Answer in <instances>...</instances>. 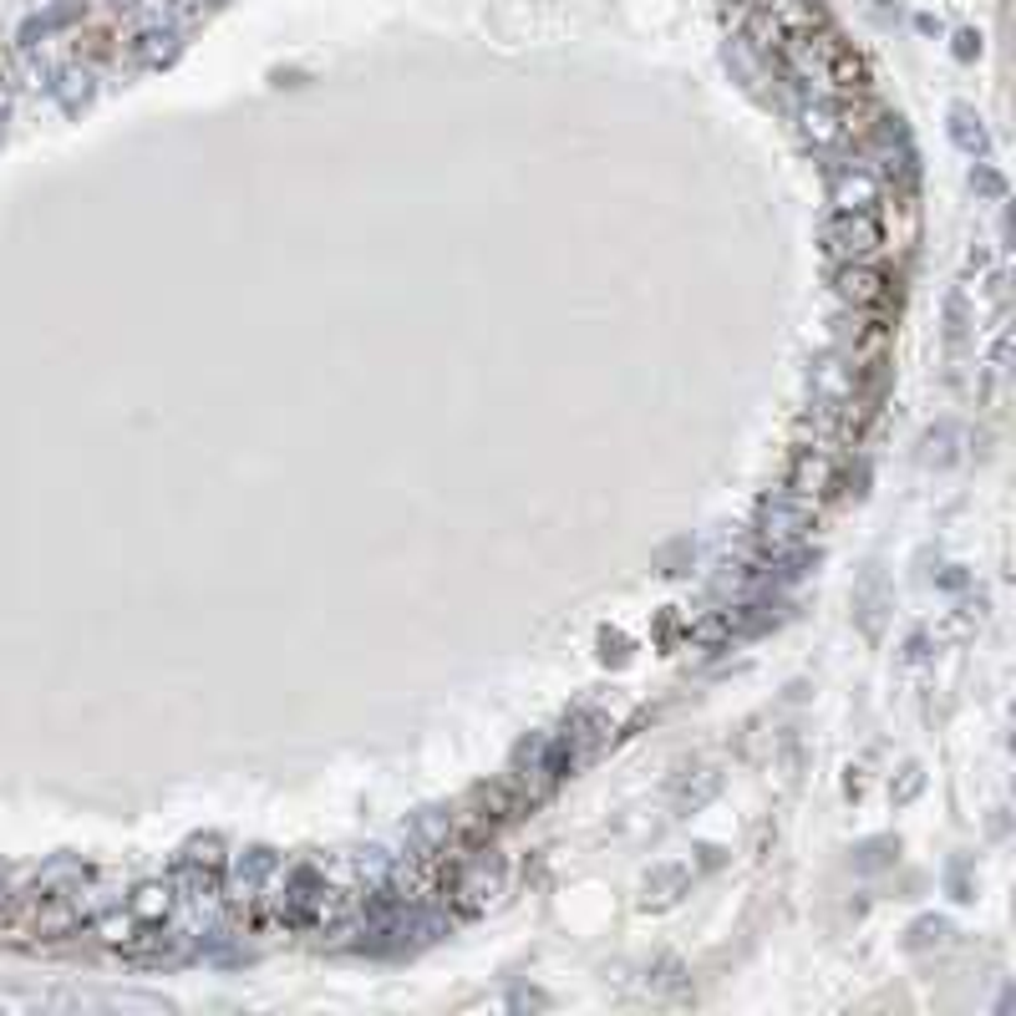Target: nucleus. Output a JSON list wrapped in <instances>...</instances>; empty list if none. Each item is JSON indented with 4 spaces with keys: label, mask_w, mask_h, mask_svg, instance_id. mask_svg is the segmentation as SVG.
Returning a JSON list of instances; mask_svg holds the SVG:
<instances>
[{
    "label": "nucleus",
    "mask_w": 1016,
    "mask_h": 1016,
    "mask_svg": "<svg viewBox=\"0 0 1016 1016\" xmlns=\"http://www.w3.org/2000/svg\"><path fill=\"white\" fill-rule=\"evenodd\" d=\"M809 529H813V499H803V493H793V488L767 493L763 509H757V534H763V545L773 549V554L798 549L803 539H809Z\"/></svg>",
    "instance_id": "f257e3e1"
},
{
    "label": "nucleus",
    "mask_w": 1016,
    "mask_h": 1016,
    "mask_svg": "<svg viewBox=\"0 0 1016 1016\" xmlns=\"http://www.w3.org/2000/svg\"><path fill=\"white\" fill-rule=\"evenodd\" d=\"M824 250L839 260V265H864L884 250V224L880 214H828L824 219Z\"/></svg>",
    "instance_id": "f03ea898"
},
{
    "label": "nucleus",
    "mask_w": 1016,
    "mask_h": 1016,
    "mask_svg": "<svg viewBox=\"0 0 1016 1016\" xmlns=\"http://www.w3.org/2000/svg\"><path fill=\"white\" fill-rule=\"evenodd\" d=\"M880 193H884V183L870 163H854V158L828 163V204L839 208V214H874Z\"/></svg>",
    "instance_id": "7ed1b4c3"
},
{
    "label": "nucleus",
    "mask_w": 1016,
    "mask_h": 1016,
    "mask_svg": "<svg viewBox=\"0 0 1016 1016\" xmlns=\"http://www.w3.org/2000/svg\"><path fill=\"white\" fill-rule=\"evenodd\" d=\"M798 128H803V138H809L813 153H824V158H834L839 147H849V122H844V107L834 103V97H824V92H813V97H803V103H798Z\"/></svg>",
    "instance_id": "20e7f679"
},
{
    "label": "nucleus",
    "mask_w": 1016,
    "mask_h": 1016,
    "mask_svg": "<svg viewBox=\"0 0 1016 1016\" xmlns=\"http://www.w3.org/2000/svg\"><path fill=\"white\" fill-rule=\"evenodd\" d=\"M874 158L884 163V178L899 183V189H910L915 178H920V158H915L910 133H905L899 118H880V128H874Z\"/></svg>",
    "instance_id": "39448f33"
},
{
    "label": "nucleus",
    "mask_w": 1016,
    "mask_h": 1016,
    "mask_svg": "<svg viewBox=\"0 0 1016 1016\" xmlns=\"http://www.w3.org/2000/svg\"><path fill=\"white\" fill-rule=\"evenodd\" d=\"M275 874H280V854H275V849H244V854L229 864V889H224V895L235 899V905L239 899H254Z\"/></svg>",
    "instance_id": "423d86ee"
},
{
    "label": "nucleus",
    "mask_w": 1016,
    "mask_h": 1016,
    "mask_svg": "<svg viewBox=\"0 0 1016 1016\" xmlns=\"http://www.w3.org/2000/svg\"><path fill=\"white\" fill-rule=\"evenodd\" d=\"M82 15H87V0H57V5H46L41 15H31L26 26H21V36H15V46H21V51H36V46L51 41L57 31L76 26Z\"/></svg>",
    "instance_id": "0eeeda50"
},
{
    "label": "nucleus",
    "mask_w": 1016,
    "mask_h": 1016,
    "mask_svg": "<svg viewBox=\"0 0 1016 1016\" xmlns=\"http://www.w3.org/2000/svg\"><path fill=\"white\" fill-rule=\"evenodd\" d=\"M945 128H951V143H956L966 158L991 163V133H987V118H981L976 107L956 103L951 112H945Z\"/></svg>",
    "instance_id": "6e6552de"
},
{
    "label": "nucleus",
    "mask_w": 1016,
    "mask_h": 1016,
    "mask_svg": "<svg viewBox=\"0 0 1016 1016\" xmlns=\"http://www.w3.org/2000/svg\"><path fill=\"white\" fill-rule=\"evenodd\" d=\"M499 889H503V864H499V859H488V854H478L468 870H463V880H457L453 895H463V899H457L463 910H483V905L499 895Z\"/></svg>",
    "instance_id": "1a4fd4ad"
},
{
    "label": "nucleus",
    "mask_w": 1016,
    "mask_h": 1016,
    "mask_svg": "<svg viewBox=\"0 0 1016 1016\" xmlns=\"http://www.w3.org/2000/svg\"><path fill=\"white\" fill-rule=\"evenodd\" d=\"M178 51H183V31H178V26H143L133 36V61L143 67V72H158V67H168Z\"/></svg>",
    "instance_id": "9d476101"
},
{
    "label": "nucleus",
    "mask_w": 1016,
    "mask_h": 1016,
    "mask_svg": "<svg viewBox=\"0 0 1016 1016\" xmlns=\"http://www.w3.org/2000/svg\"><path fill=\"white\" fill-rule=\"evenodd\" d=\"M722 61H727V72L742 82V92H752V97H763V82H767V61L752 51L742 36H727V46H722Z\"/></svg>",
    "instance_id": "9b49d317"
},
{
    "label": "nucleus",
    "mask_w": 1016,
    "mask_h": 1016,
    "mask_svg": "<svg viewBox=\"0 0 1016 1016\" xmlns=\"http://www.w3.org/2000/svg\"><path fill=\"white\" fill-rule=\"evenodd\" d=\"M976 325V310H971V295H966V285H956V290L945 295V346L951 351H966V336H971Z\"/></svg>",
    "instance_id": "f8f14e48"
},
{
    "label": "nucleus",
    "mask_w": 1016,
    "mask_h": 1016,
    "mask_svg": "<svg viewBox=\"0 0 1016 1016\" xmlns=\"http://www.w3.org/2000/svg\"><path fill=\"white\" fill-rule=\"evenodd\" d=\"M839 295L844 300H854V306H874V300H884V275L880 270H870V260H864V265H844L839 270Z\"/></svg>",
    "instance_id": "ddd939ff"
},
{
    "label": "nucleus",
    "mask_w": 1016,
    "mask_h": 1016,
    "mask_svg": "<svg viewBox=\"0 0 1016 1016\" xmlns=\"http://www.w3.org/2000/svg\"><path fill=\"white\" fill-rule=\"evenodd\" d=\"M51 92H57L61 112H82V107L92 103V72L87 67H61L57 82H51Z\"/></svg>",
    "instance_id": "4468645a"
},
{
    "label": "nucleus",
    "mask_w": 1016,
    "mask_h": 1016,
    "mask_svg": "<svg viewBox=\"0 0 1016 1016\" xmlns=\"http://www.w3.org/2000/svg\"><path fill=\"white\" fill-rule=\"evenodd\" d=\"M960 447H966V428H956V422H941V428L925 432V463H935V468H945V463H956Z\"/></svg>",
    "instance_id": "2eb2a0df"
},
{
    "label": "nucleus",
    "mask_w": 1016,
    "mask_h": 1016,
    "mask_svg": "<svg viewBox=\"0 0 1016 1016\" xmlns=\"http://www.w3.org/2000/svg\"><path fill=\"white\" fill-rule=\"evenodd\" d=\"M686 884H692V870H686V864H666V870H656L646 880V905H656V910H661V905H671V899H677Z\"/></svg>",
    "instance_id": "dca6fc26"
},
{
    "label": "nucleus",
    "mask_w": 1016,
    "mask_h": 1016,
    "mask_svg": "<svg viewBox=\"0 0 1016 1016\" xmlns=\"http://www.w3.org/2000/svg\"><path fill=\"white\" fill-rule=\"evenodd\" d=\"M971 189L987 199V204H1006V178L991 168V163H976L971 168Z\"/></svg>",
    "instance_id": "f3484780"
},
{
    "label": "nucleus",
    "mask_w": 1016,
    "mask_h": 1016,
    "mask_svg": "<svg viewBox=\"0 0 1016 1016\" xmlns=\"http://www.w3.org/2000/svg\"><path fill=\"white\" fill-rule=\"evenodd\" d=\"M956 57H960V61H976V57H981V36H976V31H956Z\"/></svg>",
    "instance_id": "a211bd4d"
},
{
    "label": "nucleus",
    "mask_w": 1016,
    "mask_h": 1016,
    "mask_svg": "<svg viewBox=\"0 0 1016 1016\" xmlns=\"http://www.w3.org/2000/svg\"><path fill=\"white\" fill-rule=\"evenodd\" d=\"M915 26L925 31V36H941V21H935V15H915Z\"/></svg>",
    "instance_id": "6ab92c4d"
},
{
    "label": "nucleus",
    "mask_w": 1016,
    "mask_h": 1016,
    "mask_svg": "<svg viewBox=\"0 0 1016 1016\" xmlns=\"http://www.w3.org/2000/svg\"><path fill=\"white\" fill-rule=\"evenodd\" d=\"M0 147H5V118H0Z\"/></svg>",
    "instance_id": "aec40b11"
}]
</instances>
